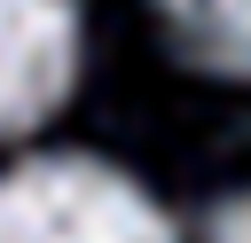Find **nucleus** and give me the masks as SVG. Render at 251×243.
I'll use <instances>...</instances> for the list:
<instances>
[{"mask_svg": "<svg viewBox=\"0 0 251 243\" xmlns=\"http://www.w3.org/2000/svg\"><path fill=\"white\" fill-rule=\"evenodd\" d=\"M0 243H173V219L102 157H31L0 172Z\"/></svg>", "mask_w": 251, "mask_h": 243, "instance_id": "obj_1", "label": "nucleus"}, {"mask_svg": "<svg viewBox=\"0 0 251 243\" xmlns=\"http://www.w3.org/2000/svg\"><path fill=\"white\" fill-rule=\"evenodd\" d=\"M78 78V0H0V133H31Z\"/></svg>", "mask_w": 251, "mask_h": 243, "instance_id": "obj_2", "label": "nucleus"}, {"mask_svg": "<svg viewBox=\"0 0 251 243\" xmlns=\"http://www.w3.org/2000/svg\"><path fill=\"white\" fill-rule=\"evenodd\" d=\"M165 24L204 71L251 78V0H165Z\"/></svg>", "mask_w": 251, "mask_h": 243, "instance_id": "obj_3", "label": "nucleus"}, {"mask_svg": "<svg viewBox=\"0 0 251 243\" xmlns=\"http://www.w3.org/2000/svg\"><path fill=\"white\" fill-rule=\"evenodd\" d=\"M212 243H251V196H235V204L212 219Z\"/></svg>", "mask_w": 251, "mask_h": 243, "instance_id": "obj_4", "label": "nucleus"}]
</instances>
